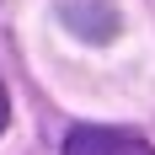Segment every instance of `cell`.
Returning <instances> with one entry per match:
<instances>
[{
	"label": "cell",
	"instance_id": "7a4b0ae2",
	"mask_svg": "<svg viewBox=\"0 0 155 155\" xmlns=\"http://www.w3.org/2000/svg\"><path fill=\"white\" fill-rule=\"evenodd\" d=\"M64 27L86 38V43H112L123 32V16H118V0H64L59 5Z\"/></svg>",
	"mask_w": 155,
	"mask_h": 155
},
{
	"label": "cell",
	"instance_id": "3957f363",
	"mask_svg": "<svg viewBox=\"0 0 155 155\" xmlns=\"http://www.w3.org/2000/svg\"><path fill=\"white\" fill-rule=\"evenodd\" d=\"M5 118H11V96H5V86H0V128H5Z\"/></svg>",
	"mask_w": 155,
	"mask_h": 155
},
{
	"label": "cell",
	"instance_id": "6da1fadb",
	"mask_svg": "<svg viewBox=\"0 0 155 155\" xmlns=\"http://www.w3.org/2000/svg\"><path fill=\"white\" fill-rule=\"evenodd\" d=\"M64 155H155L134 128H112V123H75Z\"/></svg>",
	"mask_w": 155,
	"mask_h": 155
}]
</instances>
